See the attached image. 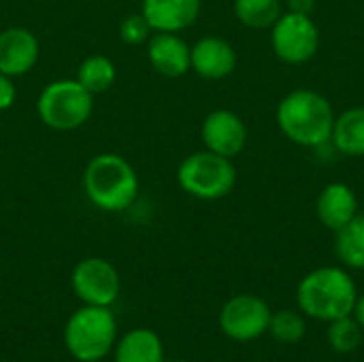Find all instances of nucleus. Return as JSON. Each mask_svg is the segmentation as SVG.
<instances>
[{
    "label": "nucleus",
    "mask_w": 364,
    "mask_h": 362,
    "mask_svg": "<svg viewBox=\"0 0 364 362\" xmlns=\"http://www.w3.org/2000/svg\"><path fill=\"white\" fill-rule=\"evenodd\" d=\"M279 130L301 147H320L331 141L335 126L333 105L314 90H294L277 105Z\"/></svg>",
    "instance_id": "nucleus-1"
},
{
    "label": "nucleus",
    "mask_w": 364,
    "mask_h": 362,
    "mask_svg": "<svg viewBox=\"0 0 364 362\" xmlns=\"http://www.w3.org/2000/svg\"><path fill=\"white\" fill-rule=\"evenodd\" d=\"M83 192L100 211H126L139 196V175L126 158L98 154L83 171Z\"/></svg>",
    "instance_id": "nucleus-2"
},
{
    "label": "nucleus",
    "mask_w": 364,
    "mask_h": 362,
    "mask_svg": "<svg viewBox=\"0 0 364 362\" xmlns=\"http://www.w3.org/2000/svg\"><path fill=\"white\" fill-rule=\"evenodd\" d=\"M296 299L305 316L333 322L352 316L358 294L350 273L337 267H322L303 277Z\"/></svg>",
    "instance_id": "nucleus-3"
},
{
    "label": "nucleus",
    "mask_w": 364,
    "mask_h": 362,
    "mask_svg": "<svg viewBox=\"0 0 364 362\" xmlns=\"http://www.w3.org/2000/svg\"><path fill=\"white\" fill-rule=\"evenodd\" d=\"M94 111V94L77 79H58L47 83L36 100L41 122L58 132L81 128Z\"/></svg>",
    "instance_id": "nucleus-4"
},
{
    "label": "nucleus",
    "mask_w": 364,
    "mask_h": 362,
    "mask_svg": "<svg viewBox=\"0 0 364 362\" xmlns=\"http://www.w3.org/2000/svg\"><path fill=\"white\" fill-rule=\"evenodd\" d=\"M117 337V322L109 307L83 305L73 314L64 331L68 352L81 362L105 358Z\"/></svg>",
    "instance_id": "nucleus-5"
},
{
    "label": "nucleus",
    "mask_w": 364,
    "mask_h": 362,
    "mask_svg": "<svg viewBox=\"0 0 364 362\" xmlns=\"http://www.w3.org/2000/svg\"><path fill=\"white\" fill-rule=\"evenodd\" d=\"M177 183L194 198L218 201L235 190L237 169L230 158L205 149L183 158L177 169Z\"/></svg>",
    "instance_id": "nucleus-6"
},
{
    "label": "nucleus",
    "mask_w": 364,
    "mask_h": 362,
    "mask_svg": "<svg viewBox=\"0 0 364 362\" xmlns=\"http://www.w3.org/2000/svg\"><path fill=\"white\" fill-rule=\"evenodd\" d=\"M271 45L275 55L286 64H305L309 62L320 47V30L314 23L311 15L301 13H282L271 32Z\"/></svg>",
    "instance_id": "nucleus-7"
},
{
    "label": "nucleus",
    "mask_w": 364,
    "mask_h": 362,
    "mask_svg": "<svg viewBox=\"0 0 364 362\" xmlns=\"http://www.w3.org/2000/svg\"><path fill=\"white\" fill-rule=\"evenodd\" d=\"M119 273L105 258H85L73 271V290L85 305L111 307L119 297Z\"/></svg>",
    "instance_id": "nucleus-8"
},
{
    "label": "nucleus",
    "mask_w": 364,
    "mask_h": 362,
    "mask_svg": "<svg viewBox=\"0 0 364 362\" xmlns=\"http://www.w3.org/2000/svg\"><path fill=\"white\" fill-rule=\"evenodd\" d=\"M271 309L254 294L232 297L220 314V326L224 335L235 341H254L269 331Z\"/></svg>",
    "instance_id": "nucleus-9"
},
{
    "label": "nucleus",
    "mask_w": 364,
    "mask_h": 362,
    "mask_svg": "<svg viewBox=\"0 0 364 362\" xmlns=\"http://www.w3.org/2000/svg\"><path fill=\"white\" fill-rule=\"evenodd\" d=\"M200 137L209 151L232 160L235 156L243 151L247 143V128L237 113L228 109H218L205 117Z\"/></svg>",
    "instance_id": "nucleus-10"
},
{
    "label": "nucleus",
    "mask_w": 364,
    "mask_h": 362,
    "mask_svg": "<svg viewBox=\"0 0 364 362\" xmlns=\"http://www.w3.org/2000/svg\"><path fill=\"white\" fill-rule=\"evenodd\" d=\"M41 45L32 30L13 26L0 32V73L9 77L28 75L38 62Z\"/></svg>",
    "instance_id": "nucleus-11"
},
{
    "label": "nucleus",
    "mask_w": 364,
    "mask_h": 362,
    "mask_svg": "<svg viewBox=\"0 0 364 362\" xmlns=\"http://www.w3.org/2000/svg\"><path fill=\"white\" fill-rule=\"evenodd\" d=\"M237 66L235 47L220 36H203L190 47V70L203 79H224Z\"/></svg>",
    "instance_id": "nucleus-12"
},
{
    "label": "nucleus",
    "mask_w": 364,
    "mask_h": 362,
    "mask_svg": "<svg viewBox=\"0 0 364 362\" xmlns=\"http://www.w3.org/2000/svg\"><path fill=\"white\" fill-rule=\"evenodd\" d=\"M147 60L164 77H181L190 70V45L177 32H154L147 41Z\"/></svg>",
    "instance_id": "nucleus-13"
},
{
    "label": "nucleus",
    "mask_w": 364,
    "mask_h": 362,
    "mask_svg": "<svg viewBox=\"0 0 364 362\" xmlns=\"http://www.w3.org/2000/svg\"><path fill=\"white\" fill-rule=\"evenodd\" d=\"M141 13L154 32H181L200 15V0H143Z\"/></svg>",
    "instance_id": "nucleus-14"
},
{
    "label": "nucleus",
    "mask_w": 364,
    "mask_h": 362,
    "mask_svg": "<svg viewBox=\"0 0 364 362\" xmlns=\"http://www.w3.org/2000/svg\"><path fill=\"white\" fill-rule=\"evenodd\" d=\"M316 213L328 230L337 233L358 213V198L348 183H328L318 196Z\"/></svg>",
    "instance_id": "nucleus-15"
},
{
    "label": "nucleus",
    "mask_w": 364,
    "mask_h": 362,
    "mask_svg": "<svg viewBox=\"0 0 364 362\" xmlns=\"http://www.w3.org/2000/svg\"><path fill=\"white\" fill-rule=\"evenodd\" d=\"M115 362H164L162 341L149 329H134L119 339Z\"/></svg>",
    "instance_id": "nucleus-16"
},
{
    "label": "nucleus",
    "mask_w": 364,
    "mask_h": 362,
    "mask_svg": "<svg viewBox=\"0 0 364 362\" xmlns=\"http://www.w3.org/2000/svg\"><path fill=\"white\" fill-rule=\"evenodd\" d=\"M331 141L346 156H364V107H354L335 117Z\"/></svg>",
    "instance_id": "nucleus-17"
},
{
    "label": "nucleus",
    "mask_w": 364,
    "mask_h": 362,
    "mask_svg": "<svg viewBox=\"0 0 364 362\" xmlns=\"http://www.w3.org/2000/svg\"><path fill=\"white\" fill-rule=\"evenodd\" d=\"M335 250L343 265L364 269V211H358L343 228L337 230Z\"/></svg>",
    "instance_id": "nucleus-18"
},
{
    "label": "nucleus",
    "mask_w": 364,
    "mask_h": 362,
    "mask_svg": "<svg viewBox=\"0 0 364 362\" xmlns=\"http://www.w3.org/2000/svg\"><path fill=\"white\" fill-rule=\"evenodd\" d=\"M117 79V68L107 55H87L79 68H77V81L90 92V94H102L107 92Z\"/></svg>",
    "instance_id": "nucleus-19"
},
{
    "label": "nucleus",
    "mask_w": 364,
    "mask_h": 362,
    "mask_svg": "<svg viewBox=\"0 0 364 362\" xmlns=\"http://www.w3.org/2000/svg\"><path fill=\"white\" fill-rule=\"evenodd\" d=\"M235 15L247 28H254V30L273 28L275 21L282 17V2L279 0H235Z\"/></svg>",
    "instance_id": "nucleus-20"
},
{
    "label": "nucleus",
    "mask_w": 364,
    "mask_h": 362,
    "mask_svg": "<svg viewBox=\"0 0 364 362\" xmlns=\"http://www.w3.org/2000/svg\"><path fill=\"white\" fill-rule=\"evenodd\" d=\"M328 344L339 354H352L358 350L363 341V326L356 322V318L346 316L339 320L328 322Z\"/></svg>",
    "instance_id": "nucleus-21"
},
{
    "label": "nucleus",
    "mask_w": 364,
    "mask_h": 362,
    "mask_svg": "<svg viewBox=\"0 0 364 362\" xmlns=\"http://www.w3.org/2000/svg\"><path fill=\"white\" fill-rule=\"evenodd\" d=\"M269 331L282 344H296L305 335V320L301 314H296L292 309H284V312L271 314Z\"/></svg>",
    "instance_id": "nucleus-22"
},
{
    "label": "nucleus",
    "mask_w": 364,
    "mask_h": 362,
    "mask_svg": "<svg viewBox=\"0 0 364 362\" xmlns=\"http://www.w3.org/2000/svg\"><path fill=\"white\" fill-rule=\"evenodd\" d=\"M151 26L149 21L145 19L143 13H132L128 17L122 19L119 23V38L128 45H141V43H147L149 36H151Z\"/></svg>",
    "instance_id": "nucleus-23"
},
{
    "label": "nucleus",
    "mask_w": 364,
    "mask_h": 362,
    "mask_svg": "<svg viewBox=\"0 0 364 362\" xmlns=\"http://www.w3.org/2000/svg\"><path fill=\"white\" fill-rule=\"evenodd\" d=\"M17 87L13 83V77L0 73V111H9L15 105Z\"/></svg>",
    "instance_id": "nucleus-24"
},
{
    "label": "nucleus",
    "mask_w": 364,
    "mask_h": 362,
    "mask_svg": "<svg viewBox=\"0 0 364 362\" xmlns=\"http://www.w3.org/2000/svg\"><path fill=\"white\" fill-rule=\"evenodd\" d=\"M288 6L292 13L311 15V11L316 9V0H288Z\"/></svg>",
    "instance_id": "nucleus-25"
},
{
    "label": "nucleus",
    "mask_w": 364,
    "mask_h": 362,
    "mask_svg": "<svg viewBox=\"0 0 364 362\" xmlns=\"http://www.w3.org/2000/svg\"><path fill=\"white\" fill-rule=\"evenodd\" d=\"M352 314H354L356 322H358V324L364 329V294L356 299V305H354V312H352Z\"/></svg>",
    "instance_id": "nucleus-26"
},
{
    "label": "nucleus",
    "mask_w": 364,
    "mask_h": 362,
    "mask_svg": "<svg viewBox=\"0 0 364 362\" xmlns=\"http://www.w3.org/2000/svg\"><path fill=\"white\" fill-rule=\"evenodd\" d=\"M175 362H183V361H175Z\"/></svg>",
    "instance_id": "nucleus-27"
},
{
    "label": "nucleus",
    "mask_w": 364,
    "mask_h": 362,
    "mask_svg": "<svg viewBox=\"0 0 364 362\" xmlns=\"http://www.w3.org/2000/svg\"><path fill=\"white\" fill-rule=\"evenodd\" d=\"M92 362H98V361H92Z\"/></svg>",
    "instance_id": "nucleus-28"
}]
</instances>
